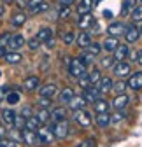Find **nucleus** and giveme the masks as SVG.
<instances>
[{
	"mask_svg": "<svg viewBox=\"0 0 142 147\" xmlns=\"http://www.w3.org/2000/svg\"><path fill=\"white\" fill-rule=\"evenodd\" d=\"M91 9H93V0H81L79 5H77V12H79V16H81V14L91 12Z\"/></svg>",
	"mask_w": 142,
	"mask_h": 147,
	"instance_id": "21",
	"label": "nucleus"
},
{
	"mask_svg": "<svg viewBox=\"0 0 142 147\" xmlns=\"http://www.w3.org/2000/svg\"><path fill=\"white\" fill-rule=\"evenodd\" d=\"M44 11H47V4L46 2H42L37 9H35V14H39V12H44Z\"/></svg>",
	"mask_w": 142,
	"mask_h": 147,
	"instance_id": "49",
	"label": "nucleus"
},
{
	"mask_svg": "<svg viewBox=\"0 0 142 147\" xmlns=\"http://www.w3.org/2000/svg\"><path fill=\"white\" fill-rule=\"evenodd\" d=\"M2 138H5V128L0 126V140H2Z\"/></svg>",
	"mask_w": 142,
	"mask_h": 147,
	"instance_id": "53",
	"label": "nucleus"
},
{
	"mask_svg": "<svg viewBox=\"0 0 142 147\" xmlns=\"http://www.w3.org/2000/svg\"><path fill=\"white\" fill-rule=\"evenodd\" d=\"M128 105V96L123 93V95H118L116 98H114V102H112V107L114 109H118V110H121V109H125Z\"/></svg>",
	"mask_w": 142,
	"mask_h": 147,
	"instance_id": "24",
	"label": "nucleus"
},
{
	"mask_svg": "<svg viewBox=\"0 0 142 147\" xmlns=\"http://www.w3.org/2000/svg\"><path fill=\"white\" fill-rule=\"evenodd\" d=\"M98 82H100V88H98L100 93H107V91H111L112 89V84H114L111 77H102Z\"/></svg>",
	"mask_w": 142,
	"mask_h": 147,
	"instance_id": "27",
	"label": "nucleus"
},
{
	"mask_svg": "<svg viewBox=\"0 0 142 147\" xmlns=\"http://www.w3.org/2000/svg\"><path fill=\"white\" fill-rule=\"evenodd\" d=\"M74 121L79 126H90L91 124V116H90V112H86L84 109H79V110H76V114H74Z\"/></svg>",
	"mask_w": 142,
	"mask_h": 147,
	"instance_id": "2",
	"label": "nucleus"
},
{
	"mask_svg": "<svg viewBox=\"0 0 142 147\" xmlns=\"http://www.w3.org/2000/svg\"><path fill=\"white\" fill-rule=\"evenodd\" d=\"M42 2H44V0H28V2H26V9H28V12H30V14H35V9H37Z\"/></svg>",
	"mask_w": 142,
	"mask_h": 147,
	"instance_id": "34",
	"label": "nucleus"
},
{
	"mask_svg": "<svg viewBox=\"0 0 142 147\" xmlns=\"http://www.w3.org/2000/svg\"><path fill=\"white\" fill-rule=\"evenodd\" d=\"M130 14H132V18H133V21H142V4H140V5H135Z\"/></svg>",
	"mask_w": 142,
	"mask_h": 147,
	"instance_id": "35",
	"label": "nucleus"
},
{
	"mask_svg": "<svg viewBox=\"0 0 142 147\" xmlns=\"http://www.w3.org/2000/svg\"><path fill=\"white\" fill-rule=\"evenodd\" d=\"M37 39L41 40V42H47L49 39H53V32H51V28H47V26H44V28H41L39 32H37Z\"/></svg>",
	"mask_w": 142,
	"mask_h": 147,
	"instance_id": "26",
	"label": "nucleus"
},
{
	"mask_svg": "<svg viewBox=\"0 0 142 147\" xmlns=\"http://www.w3.org/2000/svg\"><path fill=\"white\" fill-rule=\"evenodd\" d=\"M9 39H11V33H4V35H0V47H5V49H7Z\"/></svg>",
	"mask_w": 142,
	"mask_h": 147,
	"instance_id": "45",
	"label": "nucleus"
},
{
	"mask_svg": "<svg viewBox=\"0 0 142 147\" xmlns=\"http://www.w3.org/2000/svg\"><path fill=\"white\" fill-rule=\"evenodd\" d=\"M58 2H60V5H72L76 0H58Z\"/></svg>",
	"mask_w": 142,
	"mask_h": 147,
	"instance_id": "52",
	"label": "nucleus"
},
{
	"mask_svg": "<svg viewBox=\"0 0 142 147\" xmlns=\"http://www.w3.org/2000/svg\"><path fill=\"white\" fill-rule=\"evenodd\" d=\"M35 117L39 119V123H41V124H46V123L51 119V114H49V110L44 107V109H41L39 112H37V116H35Z\"/></svg>",
	"mask_w": 142,
	"mask_h": 147,
	"instance_id": "32",
	"label": "nucleus"
},
{
	"mask_svg": "<svg viewBox=\"0 0 142 147\" xmlns=\"http://www.w3.org/2000/svg\"><path fill=\"white\" fill-rule=\"evenodd\" d=\"M53 135L56 138H65L68 135V124L67 121H58L55 126H53Z\"/></svg>",
	"mask_w": 142,
	"mask_h": 147,
	"instance_id": "5",
	"label": "nucleus"
},
{
	"mask_svg": "<svg viewBox=\"0 0 142 147\" xmlns=\"http://www.w3.org/2000/svg\"><path fill=\"white\" fill-rule=\"evenodd\" d=\"M132 89H140L142 88V72H135V74H132V77L128 79V82H126Z\"/></svg>",
	"mask_w": 142,
	"mask_h": 147,
	"instance_id": "16",
	"label": "nucleus"
},
{
	"mask_svg": "<svg viewBox=\"0 0 142 147\" xmlns=\"http://www.w3.org/2000/svg\"><path fill=\"white\" fill-rule=\"evenodd\" d=\"M14 117H16V112L12 109H5L4 112H2V121L7 124V126H12V123H14Z\"/></svg>",
	"mask_w": 142,
	"mask_h": 147,
	"instance_id": "28",
	"label": "nucleus"
},
{
	"mask_svg": "<svg viewBox=\"0 0 142 147\" xmlns=\"http://www.w3.org/2000/svg\"><path fill=\"white\" fill-rule=\"evenodd\" d=\"M125 32H126V25L123 23V21H116V23H111L107 26V33L111 37H119V35H123Z\"/></svg>",
	"mask_w": 142,
	"mask_h": 147,
	"instance_id": "4",
	"label": "nucleus"
},
{
	"mask_svg": "<svg viewBox=\"0 0 142 147\" xmlns=\"http://www.w3.org/2000/svg\"><path fill=\"white\" fill-rule=\"evenodd\" d=\"M21 140L28 145H35L39 142V137H37V131H32V130H25L21 133Z\"/></svg>",
	"mask_w": 142,
	"mask_h": 147,
	"instance_id": "11",
	"label": "nucleus"
},
{
	"mask_svg": "<svg viewBox=\"0 0 142 147\" xmlns=\"http://www.w3.org/2000/svg\"><path fill=\"white\" fill-rule=\"evenodd\" d=\"M68 74L72 77H81L82 74H86V65L81 61V58H74L68 63Z\"/></svg>",
	"mask_w": 142,
	"mask_h": 147,
	"instance_id": "1",
	"label": "nucleus"
},
{
	"mask_svg": "<svg viewBox=\"0 0 142 147\" xmlns=\"http://www.w3.org/2000/svg\"><path fill=\"white\" fill-rule=\"evenodd\" d=\"M93 23H95V18H93L90 12H88V14H81L79 21H77V26H79L81 30H86V28H90Z\"/></svg>",
	"mask_w": 142,
	"mask_h": 147,
	"instance_id": "12",
	"label": "nucleus"
},
{
	"mask_svg": "<svg viewBox=\"0 0 142 147\" xmlns=\"http://www.w3.org/2000/svg\"><path fill=\"white\" fill-rule=\"evenodd\" d=\"M100 95H102V93H100L98 88H91V86H90V88L84 89V96H82V98H84L86 102H95V100L100 98Z\"/></svg>",
	"mask_w": 142,
	"mask_h": 147,
	"instance_id": "13",
	"label": "nucleus"
},
{
	"mask_svg": "<svg viewBox=\"0 0 142 147\" xmlns=\"http://www.w3.org/2000/svg\"><path fill=\"white\" fill-rule=\"evenodd\" d=\"M68 14H70V7H68V5H62V7H60V20L67 18Z\"/></svg>",
	"mask_w": 142,
	"mask_h": 147,
	"instance_id": "47",
	"label": "nucleus"
},
{
	"mask_svg": "<svg viewBox=\"0 0 142 147\" xmlns=\"http://www.w3.org/2000/svg\"><path fill=\"white\" fill-rule=\"evenodd\" d=\"M112 53H114V61H123V60H126V58H128L130 49H128L126 44H121V46H118Z\"/></svg>",
	"mask_w": 142,
	"mask_h": 147,
	"instance_id": "7",
	"label": "nucleus"
},
{
	"mask_svg": "<svg viewBox=\"0 0 142 147\" xmlns=\"http://www.w3.org/2000/svg\"><path fill=\"white\" fill-rule=\"evenodd\" d=\"M137 61L142 65V51H140V53H137Z\"/></svg>",
	"mask_w": 142,
	"mask_h": 147,
	"instance_id": "56",
	"label": "nucleus"
},
{
	"mask_svg": "<svg viewBox=\"0 0 142 147\" xmlns=\"http://www.w3.org/2000/svg\"><path fill=\"white\" fill-rule=\"evenodd\" d=\"M7 102H9L11 105L18 103V102H20V95H18V93H12V91H9V93H7Z\"/></svg>",
	"mask_w": 142,
	"mask_h": 147,
	"instance_id": "41",
	"label": "nucleus"
},
{
	"mask_svg": "<svg viewBox=\"0 0 142 147\" xmlns=\"http://www.w3.org/2000/svg\"><path fill=\"white\" fill-rule=\"evenodd\" d=\"M26 23V14L25 12H14L12 14V18H11V25L12 26H23Z\"/></svg>",
	"mask_w": 142,
	"mask_h": 147,
	"instance_id": "18",
	"label": "nucleus"
},
{
	"mask_svg": "<svg viewBox=\"0 0 142 147\" xmlns=\"http://www.w3.org/2000/svg\"><path fill=\"white\" fill-rule=\"evenodd\" d=\"M56 91H58V88H56V84H46V86H42L41 88V91H39V95L42 96V98H53L56 95Z\"/></svg>",
	"mask_w": 142,
	"mask_h": 147,
	"instance_id": "10",
	"label": "nucleus"
},
{
	"mask_svg": "<svg viewBox=\"0 0 142 147\" xmlns=\"http://www.w3.org/2000/svg\"><path fill=\"white\" fill-rule=\"evenodd\" d=\"M79 79V86L82 88V89H86V88H90L91 86V82H90V77H88V74H82L81 77H77Z\"/></svg>",
	"mask_w": 142,
	"mask_h": 147,
	"instance_id": "38",
	"label": "nucleus"
},
{
	"mask_svg": "<svg viewBox=\"0 0 142 147\" xmlns=\"http://www.w3.org/2000/svg\"><path fill=\"white\" fill-rule=\"evenodd\" d=\"M74 96V89L72 88H65L60 91V102L62 103H68V100Z\"/></svg>",
	"mask_w": 142,
	"mask_h": 147,
	"instance_id": "31",
	"label": "nucleus"
},
{
	"mask_svg": "<svg viewBox=\"0 0 142 147\" xmlns=\"http://www.w3.org/2000/svg\"><path fill=\"white\" fill-rule=\"evenodd\" d=\"M4 2H5V4H11V2H12V0H4Z\"/></svg>",
	"mask_w": 142,
	"mask_h": 147,
	"instance_id": "57",
	"label": "nucleus"
},
{
	"mask_svg": "<svg viewBox=\"0 0 142 147\" xmlns=\"http://www.w3.org/2000/svg\"><path fill=\"white\" fill-rule=\"evenodd\" d=\"M5 53H7L5 47H0V58H4V56H5Z\"/></svg>",
	"mask_w": 142,
	"mask_h": 147,
	"instance_id": "55",
	"label": "nucleus"
},
{
	"mask_svg": "<svg viewBox=\"0 0 142 147\" xmlns=\"http://www.w3.org/2000/svg\"><path fill=\"white\" fill-rule=\"evenodd\" d=\"M112 88H114V91H116L118 95H123V93H125V89H126V84L123 82V81H119L118 84H112Z\"/></svg>",
	"mask_w": 142,
	"mask_h": 147,
	"instance_id": "39",
	"label": "nucleus"
},
{
	"mask_svg": "<svg viewBox=\"0 0 142 147\" xmlns=\"http://www.w3.org/2000/svg\"><path fill=\"white\" fill-rule=\"evenodd\" d=\"M100 51H102V46H100V44H97V42H91L90 46H88V53L93 54V56L100 54Z\"/></svg>",
	"mask_w": 142,
	"mask_h": 147,
	"instance_id": "37",
	"label": "nucleus"
},
{
	"mask_svg": "<svg viewBox=\"0 0 142 147\" xmlns=\"http://www.w3.org/2000/svg\"><path fill=\"white\" fill-rule=\"evenodd\" d=\"M30 114H32V109H30V107L23 109V112H21V116H23V117H30Z\"/></svg>",
	"mask_w": 142,
	"mask_h": 147,
	"instance_id": "51",
	"label": "nucleus"
},
{
	"mask_svg": "<svg viewBox=\"0 0 142 147\" xmlns=\"http://www.w3.org/2000/svg\"><path fill=\"white\" fill-rule=\"evenodd\" d=\"M76 147H95V142H93V140H84V142L77 144Z\"/></svg>",
	"mask_w": 142,
	"mask_h": 147,
	"instance_id": "48",
	"label": "nucleus"
},
{
	"mask_svg": "<svg viewBox=\"0 0 142 147\" xmlns=\"http://www.w3.org/2000/svg\"><path fill=\"white\" fill-rule=\"evenodd\" d=\"M37 137H39V142H42V144H49V142H53V138H55L51 128H42V130H37Z\"/></svg>",
	"mask_w": 142,
	"mask_h": 147,
	"instance_id": "9",
	"label": "nucleus"
},
{
	"mask_svg": "<svg viewBox=\"0 0 142 147\" xmlns=\"http://www.w3.org/2000/svg\"><path fill=\"white\" fill-rule=\"evenodd\" d=\"M84 105H86V100L82 98V96H72L68 100V107L72 109V110H79V109H84Z\"/></svg>",
	"mask_w": 142,
	"mask_h": 147,
	"instance_id": "17",
	"label": "nucleus"
},
{
	"mask_svg": "<svg viewBox=\"0 0 142 147\" xmlns=\"http://www.w3.org/2000/svg\"><path fill=\"white\" fill-rule=\"evenodd\" d=\"M111 123H112V121H111V114H109V112H98V114H97V124H98L100 128H107Z\"/></svg>",
	"mask_w": 142,
	"mask_h": 147,
	"instance_id": "19",
	"label": "nucleus"
},
{
	"mask_svg": "<svg viewBox=\"0 0 142 147\" xmlns=\"http://www.w3.org/2000/svg\"><path fill=\"white\" fill-rule=\"evenodd\" d=\"M62 40H63L65 44H72V42L76 40V35H74L72 32H67V33H65V35L62 37Z\"/></svg>",
	"mask_w": 142,
	"mask_h": 147,
	"instance_id": "42",
	"label": "nucleus"
},
{
	"mask_svg": "<svg viewBox=\"0 0 142 147\" xmlns=\"http://www.w3.org/2000/svg\"><path fill=\"white\" fill-rule=\"evenodd\" d=\"M102 67L103 68H111V67H114V58H111V56H105V58H102Z\"/></svg>",
	"mask_w": 142,
	"mask_h": 147,
	"instance_id": "40",
	"label": "nucleus"
},
{
	"mask_svg": "<svg viewBox=\"0 0 142 147\" xmlns=\"http://www.w3.org/2000/svg\"><path fill=\"white\" fill-rule=\"evenodd\" d=\"M25 37L20 35V33H11V39H9V44H7V49H12V51H18V49H21L25 46Z\"/></svg>",
	"mask_w": 142,
	"mask_h": 147,
	"instance_id": "3",
	"label": "nucleus"
},
{
	"mask_svg": "<svg viewBox=\"0 0 142 147\" xmlns=\"http://www.w3.org/2000/svg\"><path fill=\"white\" fill-rule=\"evenodd\" d=\"M39 128H41V123H39V119L35 117V116H30V117H26V119H25V130L37 131Z\"/></svg>",
	"mask_w": 142,
	"mask_h": 147,
	"instance_id": "20",
	"label": "nucleus"
},
{
	"mask_svg": "<svg viewBox=\"0 0 142 147\" xmlns=\"http://www.w3.org/2000/svg\"><path fill=\"white\" fill-rule=\"evenodd\" d=\"M137 5V0H123V7H121V16H128L132 9Z\"/></svg>",
	"mask_w": 142,
	"mask_h": 147,
	"instance_id": "29",
	"label": "nucleus"
},
{
	"mask_svg": "<svg viewBox=\"0 0 142 147\" xmlns=\"http://www.w3.org/2000/svg\"><path fill=\"white\" fill-rule=\"evenodd\" d=\"M93 58H95V56H93V54H90V53H84V54H82V56H81V61H82L84 65H90V63L93 61Z\"/></svg>",
	"mask_w": 142,
	"mask_h": 147,
	"instance_id": "46",
	"label": "nucleus"
},
{
	"mask_svg": "<svg viewBox=\"0 0 142 147\" xmlns=\"http://www.w3.org/2000/svg\"><path fill=\"white\" fill-rule=\"evenodd\" d=\"M123 119V114H119V112H116L114 116H111V121H114V123H119Z\"/></svg>",
	"mask_w": 142,
	"mask_h": 147,
	"instance_id": "50",
	"label": "nucleus"
},
{
	"mask_svg": "<svg viewBox=\"0 0 142 147\" xmlns=\"http://www.w3.org/2000/svg\"><path fill=\"white\" fill-rule=\"evenodd\" d=\"M123 35H125V39H126V42H128V44H135V42L140 39V32H139V28H137L135 25L126 26V32L123 33Z\"/></svg>",
	"mask_w": 142,
	"mask_h": 147,
	"instance_id": "6",
	"label": "nucleus"
},
{
	"mask_svg": "<svg viewBox=\"0 0 142 147\" xmlns=\"http://www.w3.org/2000/svg\"><path fill=\"white\" fill-rule=\"evenodd\" d=\"M139 32H140V37H142V28H140V30H139Z\"/></svg>",
	"mask_w": 142,
	"mask_h": 147,
	"instance_id": "58",
	"label": "nucleus"
},
{
	"mask_svg": "<svg viewBox=\"0 0 142 147\" xmlns=\"http://www.w3.org/2000/svg\"><path fill=\"white\" fill-rule=\"evenodd\" d=\"M77 44H79L81 47H88V46L91 44V35L88 33V32L79 33V35H77Z\"/></svg>",
	"mask_w": 142,
	"mask_h": 147,
	"instance_id": "30",
	"label": "nucleus"
},
{
	"mask_svg": "<svg viewBox=\"0 0 142 147\" xmlns=\"http://www.w3.org/2000/svg\"><path fill=\"white\" fill-rule=\"evenodd\" d=\"M39 84H41V79H39L37 76H30V77H26V79H25L23 88H25L26 91H35V89L39 88Z\"/></svg>",
	"mask_w": 142,
	"mask_h": 147,
	"instance_id": "15",
	"label": "nucleus"
},
{
	"mask_svg": "<svg viewBox=\"0 0 142 147\" xmlns=\"http://www.w3.org/2000/svg\"><path fill=\"white\" fill-rule=\"evenodd\" d=\"M0 147H18V144L12 140V138H2V140H0Z\"/></svg>",
	"mask_w": 142,
	"mask_h": 147,
	"instance_id": "44",
	"label": "nucleus"
},
{
	"mask_svg": "<svg viewBox=\"0 0 142 147\" xmlns=\"http://www.w3.org/2000/svg\"><path fill=\"white\" fill-rule=\"evenodd\" d=\"M49 114H51V119L55 121V123L65 121V119H67V110H65V107H55Z\"/></svg>",
	"mask_w": 142,
	"mask_h": 147,
	"instance_id": "14",
	"label": "nucleus"
},
{
	"mask_svg": "<svg viewBox=\"0 0 142 147\" xmlns=\"http://www.w3.org/2000/svg\"><path fill=\"white\" fill-rule=\"evenodd\" d=\"M88 77H90V82H91V84H97V82L102 79V74H100L98 68H93L90 74H88Z\"/></svg>",
	"mask_w": 142,
	"mask_h": 147,
	"instance_id": "33",
	"label": "nucleus"
},
{
	"mask_svg": "<svg viewBox=\"0 0 142 147\" xmlns=\"http://www.w3.org/2000/svg\"><path fill=\"white\" fill-rule=\"evenodd\" d=\"M25 119H26V117H23V116H16L12 126L16 128V130H21V131H23V130H25Z\"/></svg>",
	"mask_w": 142,
	"mask_h": 147,
	"instance_id": "36",
	"label": "nucleus"
},
{
	"mask_svg": "<svg viewBox=\"0 0 142 147\" xmlns=\"http://www.w3.org/2000/svg\"><path fill=\"white\" fill-rule=\"evenodd\" d=\"M4 58H5V61H7V63H11V65H18V63L23 60V56H21V54L18 53V51L5 53V56H4Z\"/></svg>",
	"mask_w": 142,
	"mask_h": 147,
	"instance_id": "22",
	"label": "nucleus"
},
{
	"mask_svg": "<svg viewBox=\"0 0 142 147\" xmlns=\"http://www.w3.org/2000/svg\"><path fill=\"white\" fill-rule=\"evenodd\" d=\"M5 14V5H2V4H0V18H2Z\"/></svg>",
	"mask_w": 142,
	"mask_h": 147,
	"instance_id": "54",
	"label": "nucleus"
},
{
	"mask_svg": "<svg viewBox=\"0 0 142 147\" xmlns=\"http://www.w3.org/2000/svg\"><path fill=\"white\" fill-rule=\"evenodd\" d=\"M119 46V42H118V37H107V39L103 40V49L107 51V53H112L116 47Z\"/></svg>",
	"mask_w": 142,
	"mask_h": 147,
	"instance_id": "25",
	"label": "nucleus"
},
{
	"mask_svg": "<svg viewBox=\"0 0 142 147\" xmlns=\"http://www.w3.org/2000/svg\"><path fill=\"white\" fill-rule=\"evenodd\" d=\"M39 46H41V40L37 39V37H32V39L28 40V47H30L32 51H35V49L39 47Z\"/></svg>",
	"mask_w": 142,
	"mask_h": 147,
	"instance_id": "43",
	"label": "nucleus"
},
{
	"mask_svg": "<svg viewBox=\"0 0 142 147\" xmlns=\"http://www.w3.org/2000/svg\"><path fill=\"white\" fill-rule=\"evenodd\" d=\"M109 107H111V105H109L107 100H100V98H98V100L93 102V109H95L97 114H98V112H109Z\"/></svg>",
	"mask_w": 142,
	"mask_h": 147,
	"instance_id": "23",
	"label": "nucleus"
},
{
	"mask_svg": "<svg viewBox=\"0 0 142 147\" xmlns=\"http://www.w3.org/2000/svg\"><path fill=\"white\" fill-rule=\"evenodd\" d=\"M130 63H125V60L123 61H118L116 65H114V74H116V77H125V76H128L130 74Z\"/></svg>",
	"mask_w": 142,
	"mask_h": 147,
	"instance_id": "8",
	"label": "nucleus"
}]
</instances>
